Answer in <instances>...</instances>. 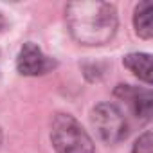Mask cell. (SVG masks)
<instances>
[{
  "label": "cell",
  "mask_w": 153,
  "mask_h": 153,
  "mask_svg": "<svg viewBox=\"0 0 153 153\" xmlns=\"http://www.w3.org/2000/svg\"><path fill=\"white\" fill-rule=\"evenodd\" d=\"M65 15L70 34L83 45H105L117 29L115 7L108 2H70Z\"/></svg>",
  "instance_id": "obj_1"
},
{
  "label": "cell",
  "mask_w": 153,
  "mask_h": 153,
  "mask_svg": "<svg viewBox=\"0 0 153 153\" xmlns=\"http://www.w3.org/2000/svg\"><path fill=\"white\" fill-rule=\"evenodd\" d=\"M51 140L56 153H94V142L70 114H56L51 124Z\"/></svg>",
  "instance_id": "obj_2"
},
{
  "label": "cell",
  "mask_w": 153,
  "mask_h": 153,
  "mask_svg": "<svg viewBox=\"0 0 153 153\" xmlns=\"http://www.w3.org/2000/svg\"><path fill=\"white\" fill-rule=\"evenodd\" d=\"M90 123L101 140L114 144L126 137L128 124L123 112L112 103H99L90 114Z\"/></svg>",
  "instance_id": "obj_3"
},
{
  "label": "cell",
  "mask_w": 153,
  "mask_h": 153,
  "mask_svg": "<svg viewBox=\"0 0 153 153\" xmlns=\"http://www.w3.org/2000/svg\"><path fill=\"white\" fill-rule=\"evenodd\" d=\"M115 97L124 101L131 114L140 121L153 119V90L131 85H119L115 88Z\"/></svg>",
  "instance_id": "obj_4"
},
{
  "label": "cell",
  "mask_w": 153,
  "mask_h": 153,
  "mask_svg": "<svg viewBox=\"0 0 153 153\" xmlns=\"http://www.w3.org/2000/svg\"><path fill=\"white\" fill-rule=\"evenodd\" d=\"M56 67V61L42 52L36 43H24L16 56V68L22 76H43Z\"/></svg>",
  "instance_id": "obj_5"
},
{
  "label": "cell",
  "mask_w": 153,
  "mask_h": 153,
  "mask_svg": "<svg viewBox=\"0 0 153 153\" xmlns=\"http://www.w3.org/2000/svg\"><path fill=\"white\" fill-rule=\"evenodd\" d=\"M124 67L144 83L153 85V54L146 52H131L123 58Z\"/></svg>",
  "instance_id": "obj_6"
},
{
  "label": "cell",
  "mask_w": 153,
  "mask_h": 153,
  "mask_svg": "<svg viewBox=\"0 0 153 153\" xmlns=\"http://www.w3.org/2000/svg\"><path fill=\"white\" fill-rule=\"evenodd\" d=\"M133 27L137 36L144 40L153 38V0L139 2L133 11Z\"/></svg>",
  "instance_id": "obj_7"
},
{
  "label": "cell",
  "mask_w": 153,
  "mask_h": 153,
  "mask_svg": "<svg viewBox=\"0 0 153 153\" xmlns=\"http://www.w3.org/2000/svg\"><path fill=\"white\" fill-rule=\"evenodd\" d=\"M131 153H153V131L142 133L135 140Z\"/></svg>",
  "instance_id": "obj_8"
},
{
  "label": "cell",
  "mask_w": 153,
  "mask_h": 153,
  "mask_svg": "<svg viewBox=\"0 0 153 153\" xmlns=\"http://www.w3.org/2000/svg\"><path fill=\"white\" fill-rule=\"evenodd\" d=\"M4 27H6V18L2 16V13H0V31H2Z\"/></svg>",
  "instance_id": "obj_9"
}]
</instances>
